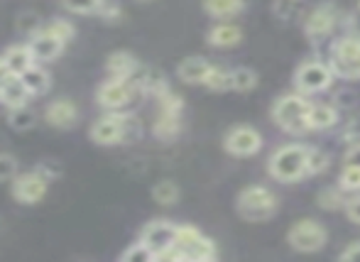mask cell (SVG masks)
<instances>
[{
  "instance_id": "25",
  "label": "cell",
  "mask_w": 360,
  "mask_h": 262,
  "mask_svg": "<svg viewBox=\"0 0 360 262\" xmlns=\"http://www.w3.org/2000/svg\"><path fill=\"white\" fill-rule=\"evenodd\" d=\"M255 86H257V77H255L252 69L238 67L231 72V91H238V93H250Z\"/></svg>"
},
{
  "instance_id": "22",
  "label": "cell",
  "mask_w": 360,
  "mask_h": 262,
  "mask_svg": "<svg viewBox=\"0 0 360 262\" xmlns=\"http://www.w3.org/2000/svg\"><path fill=\"white\" fill-rule=\"evenodd\" d=\"M338 120V110L331 103H311L309 108V130H331Z\"/></svg>"
},
{
  "instance_id": "39",
  "label": "cell",
  "mask_w": 360,
  "mask_h": 262,
  "mask_svg": "<svg viewBox=\"0 0 360 262\" xmlns=\"http://www.w3.org/2000/svg\"><path fill=\"white\" fill-rule=\"evenodd\" d=\"M343 211H346V216L353 221V223H358V225H360V196H358V194L348 196V199H346V206H343Z\"/></svg>"
},
{
  "instance_id": "16",
  "label": "cell",
  "mask_w": 360,
  "mask_h": 262,
  "mask_svg": "<svg viewBox=\"0 0 360 262\" xmlns=\"http://www.w3.org/2000/svg\"><path fill=\"white\" fill-rule=\"evenodd\" d=\"M206 42L211 47H218V49H231L236 44L243 42V30L233 22H226V20H218L214 27L206 32Z\"/></svg>"
},
{
  "instance_id": "32",
  "label": "cell",
  "mask_w": 360,
  "mask_h": 262,
  "mask_svg": "<svg viewBox=\"0 0 360 262\" xmlns=\"http://www.w3.org/2000/svg\"><path fill=\"white\" fill-rule=\"evenodd\" d=\"M103 0H62V8L74 15H96Z\"/></svg>"
},
{
  "instance_id": "33",
  "label": "cell",
  "mask_w": 360,
  "mask_h": 262,
  "mask_svg": "<svg viewBox=\"0 0 360 262\" xmlns=\"http://www.w3.org/2000/svg\"><path fill=\"white\" fill-rule=\"evenodd\" d=\"M150 260H155V253L147 248L143 240L133 243L123 255H120V262H150Z\"/></svg>"
},
{
  "instance_id": "29",
  "label": "cell",
  "mask_w": 360,
  "mask_h": 262,
  "mask_svg": "<svg viewBox=\"0 0 360 262\" xmlns=\"http://www.w3.org/2000/svg\"><path fill=\"white\" fill-rule=\"evenodd\" d=\"M44 32H49L52 37H57V39H62L64 44L67 42H72L74 39V34H76V30H74V25L69 22V20H64V18H54V20H49L47 25H44Z\"/></svg>"
},
{
  "instance_id": "34",
  "label": "cell",
  "mask_w": 360,
  "mask_h": 262,
  "mask_svg": "<svg viewBox=\"0 0 360 262\" xmlns=\"http://www.w3.org/2000/svg\"><path fill=\"white\" fill-rule=\"evenodd\" d=\"M157 105H160V110H165V113H176L181 115V110H184V98L181 96H176L174 91H165V93L160 96V98H155Z\"/></svg>"
},
{
  "instance_id": "3",
  "label": "cell",
  "mask_w": 360,
  "mask_h": 262,
  "mask_svg": "<svg viewBox=\"0 0 360 262\" xmlns=\"http://www.w3.org/2000/svg\"><path fill=\"white\" fill-rule=\"evenodd\" d=\"M309 108H311V103L299 91L297 93L282 96L272 105V123L292 135L309 133Z\"/></svg>"
},
{
  "instance_id": "36",
  "label": "cell",
  "mask_w": 360,
  "mask_h": 262,
  "mask_svg": "<svg viewBox=\"0 0 360 262\" xmlns=\"http://www.w3.org/2000/svg\"><path fill=\"white\" fill-rule=\"evenodd\" d=\"M328 164H331V159H328V155L323 152V150H316V148L309 150V164H307V172L309 174H321V172H326Z\"/></svg>"
},
{
  "instance_id": "27",
  "label": "cell",
  "mask_w": 360,
  "mask_h": 262,
  "mask_svg": "<svg viewBox=\"0 0 360 262\" xmlns=\"http://www.w3.org/2000/svg\"><path fill=\"white\" fill-rule=\"evenodd\" d=\"M316 204L326 211H336L346 206V196H343L341 186H328V189H321L316 194Z\"/></svg>"
},
{
  "instance_id": "8",
  "label": "cell",
  "mask_w": 360,
  "mask_h": 262,
  "mask_svg": "<svg viewBox=\"0 0 360 262\" xmlns=\"http://www.w3.org/2000/svg\"><path fill=\"white\" fill-rule=\"evenodd\" d=\"M135 96H140V91L130 79L108 77L96 89V103L103 110H125L135 100Z\"/></svg>"
},
{
  "instance_id": "11",
  "label": "cell",
  "mask_w": 360,
  "mask_h": 262,
  "mask_svg": "<svg viewBox=\"0 0 360 262\" xmlns=\"http://www.w3.org/2000/svg\"><path fill=\"white\" fill-rule=\"evenodd\" d=\"M262 148V135L250 125H236L223 138V150L233 157H252Z\"/></svg>"
},
{
  "instance_id": "30",
  "label": "cell",
  "mask_w": 360,
  "mask_h": 262,
  "mask_svg": "<svg viewBox=\"0 0 360 262\" xmlns=\"http://www.w3.org/2000/svg\"><path fill=\"white\" fill-rule=\"evenodd\" d=\"M204 86L209 91H216V93H223V91H231V72L223 67H218L214 64V69H211L209 79L204 81Z\"/></svg>"
},
{
  "instance_id": "21",
  "label": "cell",
  "mask_w": 360,
  "mask_h": 262,
  "mask_svg": "<svg viewBox=\"0 0 360 262\" xmlns=\"http://www.w3.org/2000/svg\"><path fill=\"white\" fill-rule=\"evenodd\" d=\"M179 133H181V115L160 110L157 120L152 123V135L157 140H162V143H172V140L179 138Z\"/></svg>"
},
{
  "instance_id": "40",
  "label": "cell",
  "mask_w": 360,
  "mask_h": 262,
  "mask_svg": "<svg viewBox=\"0 0 360 262\" xmlns=\"http://www.w3.org/2000/svg\"><path fill=\"white\" fill-rule=\"evenodd\" d=\"M37 169L42 172L44 176H47L49 181H54V179H59L62 176V164L59 162H52V159H44V162H39L37 164Z\"/></svg>"
},
{
  "instance_id": "45",
  "label": "cell",
  "mask_w": 360,
  "mask_h": 262,
  "mask_svg": "<svg viewBox=\"0 0 360 262\" xmlns=\"http://www.w3.org/2000/svg\"><path fill=\"white\" fill-rule=\"evenodd\" d=\"M358 8H360V0H358Z\"/></svg>"
},
{
  "instance_id": "19",
  "label": "cell",
  "mask_w": 360,
  "mask_h": 262,
  "mask_svg": "<svg viewBox=\"0 0 360 262\" xmlns=\"http://www.w3.org/2000/svg\"><path fill=\"white\" fill-rule=\"evenodd\" d=\"M30 98H32V93L27 91V86H25L20 77H13L3 89H0V103H3L8 110L22 108V105H27Z\"/></svg>"
},
{
  "instance_id": "14",
  "label": "cell",
  "mask_w": 360,
  "mask_h": 262,
  "mask_svg": "<svg viewBox=\"0 0 360 262\" xmlns=\"http://www.w3.org/2000/svg\"><path fill=\"white\" fill-rule=\"evenodd\" d=\"M44 120H47V125H52L57 130H69L79 120V108H76L74 100L57 98L44 108Z\"/></svg>"
},
{
  "instance_id": "28",
  "label": "cell",
  "mask_w": 360,
  "mask_h": 262,
  "mask_svg": "<svg viewBox=\"0 0 360 262\" xmlns=\"http://www.w3.org/2000/svg\"><path fill=\"white\" fill-rule=\"evenodd\" d=\"M8 123L13 130H30V128H34V123H37V115H34L27 105H22V108L8 110Z\"/></svg>"
},
{
  "instance_id": "17",
  "label": "cell",
  "mask_w": 360,
  "mask_h": 262,
  "mask_svg": "<svg viewBox=\"0 0 360 262\" xmlns=\"http://www.w3.org/2000/svg\"><path fill=\"white\" fill-rule=\"evenodd\" d=\"M211 69H214V64H211L209 59L186 57V59H181L179 67H176V77H179L184 84H201V86H204V81L209 79Z\"/></svg>"
},
{
  "instance_id": "46",
  "label": "cell",
  "mask_w": 360,
  "mask_h": 262,
  "mask_svg": "<svg viewBox=\"0 0 360 262\" xmlns=\"http://www.w3.org/2000/svg\"><path fill=\"white\" fill-rule=\"evenodd\" d=\"M0 228H3V225H0Z\"/></svg>"
},
{
  "instance_id": "9",
  "label": "cell",
  "mask_w": 360,
  "mask_h": 262,
  "mask_svg": "<svg viewBox=\"0 0 360 262\" xmlns=\"http://www.w3.org/2000/svg\"><path fill=\"white\" fill-rule=\"evenodd\" d=\"M338 22H341V10L336 8V3L326 0L314 5L311 13L304 18V32L311 42H321L338 27Z\"/></svg>"
},
{
  "instance_id": "43",
  "label": "cell",
  "mask_w": 360,
  "mask_h": 262,
  "mask_svg": "<svg viewBox=\"0 0 360 262\" xmlns=\"http://www.w3.org/2000/svg\"><path fill=\"white\" fill-rule=\"evenodd\" d=\"M13 77H15V74L10 72V69H8V64H5V62H3V57H0V89H3L5 84H8Z\"/></svg>"
},
{
  "instance_id": "44",
  "label": "cell",
  "mask_w": 360,
  "mask_h": 262,
  "mask_svg": "<svg viewBox=\"0 0 360 262\" xmlns=\"http://www.w3.org/2000/svg\"><path fill=\"white\" fill-rule=\"evenodd\" d=\"M140 3H150V0H140Z\"/></svg>"
},
{
  "instance_id": "41",
  "label": "cell",
  "mask_w": 360,
  "mask_h": 262,
  "mask_svg": "<svg viewBox=\"0 0 360 262\" xmlns=\"http://www.w3.org/2000/svg\"><path fill=\"white\" fill-rule=\"evenodd\" d=\"M343 164H348V167H360V143H353L351 148L346 150Z\"/></svg>"
},
{
  "instance_id": "23",
  "label": "cell",
  "mask_w": 360,
  "mask_h": 262,
  "mask_svg": "<svg viewBox=\"0 0 360 262\" xmlns=\"http://www.w3.org/2000/svg\"><path fill=\"white\" fill-rule=\"evenodd\" d=\"M248 0H204L206 15L216 20H231L245 10Z\"/></svg>"
},
{
  "instance_id": "12",
  "label": "cell",
  "mask_w": 360,
  "mask_h": 262,
  "mask_svg": "<svg viewBox=\"0 0 360 262\" xmlns=\"http://www.w3.org/2000/svg\"><path fill=\"white\" fill-rule=\"evenodd\" d=\"M49 184H52V181H49L47 176L39 172V169H34V172L18 174L13 179V199L20 201V204H25V206H34L37 201L44 199Z\"/></svg>"
},
{
  "instance_id": "2",
  "label": "cell",
  "mask_w": 360,
  "mask_h": 262,
  "mask_svg": "<svg viewBox=\"0 0 360 262\" xmlns=\"http://www.w3.org/2000/svg\"><path fill=\"white\" fill-rule=\"evenodd\" d=\"M216 258V243L206 238L194 225H176V238L169 250L160 255L157 260H194L206 262Z\"/></svg>"
},
{
  "instance_id": "10",
  "label": "cell",
  "mask_w": 360,
  "mask_h": 262,
  "mask_svg": "<svg viewBox=\"0 0 360 262\" xmlns=\"http://www.w3.org/2000/svg\"><path fill=\"white\" fill-rule=\"evenodd\" d=\"M328 233L321 223H316L314 218H302L289 228L287 243L292 245L297 253H319L326 245Z\"/></svg>"
},
{
  "instance_id": "24",
  "label": "cell",
  "mask_w": 360,
  "mask_h": 262,
  "mask_svg": "<svg viewBox=\"0 0 360 262\" xmlns=\"http://www.w3.org/2000/svg\"><path fill=\"white\" fill-rule=\"evenodd\" d=\"M20 79H22V84L27 86V91L32 96H44L49 91V86H52V77H49V72L42 67H37V64L30 67Z\"/></svg>"
},
{
  "instance_id": "7",
  "label": "cell",
  "mask_w": 360,
  "mask_h": 262,
  "mask_svg": "<svg viewBox=\"0 0 360 262\" xmlns=\"http://www.w3.org/2000/svg\"><path fill=\"white\" fill-rule=\"evenodd\" d=\"M333 69L331 64L321 62V59H309V62L299 64L297 74H294V89L304 96L319 93V91H326L333 81Z\"/></svg>"
},
{
  "instance_id": "5",
  "label": "cell",
  "mask_w": 360,
  "mask_h": 262,
  "mask_svg": "<svg viewBox=\"0 0 360 262\" xmlns=\"http://www.w3.org/2000/svg\"><path fill=\"white\" fill-rule=\"evenodd\" d=\"M238 214L240 218L250 221V223H260L277 214V196L267 186H245L238 194Z\"/></svg>"
},
{
  "instance_id": "1",
  "label": "cell",
  "mask_w": 360,
  "mask_h": 262,
  "mask_svg": "<svg viewBox=\"0 0 360 262\" xmlns=\"http://www.w3.org/2000/svg\"><path fill=\"white\" fill-rule=\"evenodd\" d=\"M89 138L96 145L113 148V145H125L140 138V123L138 118L123 113V110H105L89 130Z\"/></svg>"
},
{
  "instance_id": "38",
  "label": "cell",
  "mask_w": 360,
  "mask_h": 262,
  "mask_svg": "<svg viewBox=\"0 0 360 262\" xmlns=\"http://www.w3.org/2000/svg\"><path fill=\"white\" fill-rule=\"evenodd\" d=\"M98 18H103L105 22H115V20H120V15H123V10H120L118 3H108V0H103L98 8Z\"/></svg>"
},
{
  "instance_id": "42",
  "label": "cell",
  "mask_w": 360,
  "mask_h": 262,
  "mask_svg": "<svg viewBox=\"0 0 360 262\" xmlns=\"http://www.w3.org/2000/svg\"><path fill=\"white\" fill-rule=\"evenodd\" d=\"M343 262H360V243H351L346 250L341 253Z\"/></svg>"
},
{
  "instance_id": "6",
  "label": "cell",
  "mask_w": 360,
  "mask_h": 262,
  "mask_svg": "<svg viewBox=\"0 0 360 262\" xmlns=\"http://www.w3.org/2000/svg\"><path fill=\"white\" fill-rule=\"evenodd\" d=\"M333 74L341 79H360V34H343L331 47Z\"/></svg>"
},
{
  "instance_id": "15",
  "label": "cell",
  "mask_w": 360,
  "mask_h": 262,
  "mask_svg": "<svg viewBox=\"0 0 360 262\" xmlns=\"http://www.w3.org/2000/svg\"><path fill=\"white\" fill-rule=\"evenodd\" d=\"M27 44L34 54V62H54V59L62 57V52H64L62 39L52 37V34L44 32V30H39L37 34H32Z\"/></svg>"
},
{
  "instance_id": "31",
  "label": "cell",
  "mask_w": 360,
  "mask_h": 262,
  "mask_svg": "<svg viewBox=\"0 0 360 262\" xmlns=\"http://www.w3.org/2000/svg\"><path fill=\"white\" fill-rule=\"evenodd\" d=\"M15 25H18V30L20 32H25V34H37L39 30L44 27L42 25V20H39V15L37 13H32V10H25V13H20L18 15V20H15Z\"/></svg>"
},
{
  "instance_id": "4",
  "label": "cell",
  "mask_w": 360,
  "mask_h": 262,
  "mask_svg": "<svg viewBox=\"0 0 360 262\" xmlns=\"http://www.w3.org/2000/svg\"><path fill=\"white\" fill-rule=\"evenodd\" d=\"M309 150L307 145H285V148L275 150L267 162V169H270V176L277 181H299L302 176H307V164H309Z\"/></svg>"
},
{
  "instance_id": "18",
  "label": "cell",
  "mask_w": 360,
  "mask_h": 262,
  "mask_svg": "<svg viewBox=\"0 0 360 262\" xmlns=\"http://www.w3.org/2000/svg\"><path fill=\"white\" fill-rule=\"evenodd\" d=\"M3 62L8 64V69L15 74V77H22L30 67H34V54L30 49V44H13V47L5 49Z\"/></svg>"
},
{
  "instance_id": "20",
  "label": "cell",
  "mask_w": 360,
  "mask_h": 262,
  "mask_svg": "<svg viewBox=\"0 0 360 262\" xmlns=\"http://www.w3.org/2000/svg\"><path fill=\"white\" fill-rule=\"evenodd\" d=\"M138 67L140 62L130 52H113L105 59V74L113 79H130Z\"/></svg>"
},
{
  "instance_id": "13",
  "label": "cell",
  "mask_w": 360,
  "mask_h": 262,
  "mask_svg": "<svg viewBox=\"0 0 360 262\" xmlns=\"http://www.w3.org/2000/svg\"><path fill=\"white\" fill-rule=\"evenodd\" d=\"M174 238H176V223H172V221H150L143 228V235H140V240L155 253V260L174 245Z\"/></svg>"
},
{
  "instance_id": "37",
  "label": "cell",
  "mask_w": 360,
  "mask_h": 262,
  "mask_svg": "<svg viewBox=\"0 0 360 262\" xmlns=\"http://www.w3.org/2000/svg\"><path fill=\"white\" fill-rule=\"evenodd\" d=\"M18 176V159L13 155H0V181H13Z\"/></svg>"
},
{
  "instance_id": "26",
  "label": "cell",
  "mask_w": 360,
  "mask_h": 262,
  "mask_svg": "<svg viewBox=\"0 0 360 262\" xmlns=\"http://www.w3.org/2000/svg\"><path fill=\"white\" fill-rule=\"evenodd\" d=\"M152 199H155L157 204H162V206H174L176 201H179V186H176L174 181H169V179L157 181L155 189H152Z\"/></svg>"
},
{
  "instance_id": "35",
  "label": "cell",
  "mask_w": 360,
  "mask_h": 262,
  "mask_svg": "<svg viewBox=\"0 0 360 262\" xmlns=\"http://www.w3.org/2000/svg\"><path fill=\"white\" fill-rule=\"evenodd\" d=\"M338 186L348 194H358L360 191V167H343L341 179H338Z\"/></svg>"
}]
</instances>
